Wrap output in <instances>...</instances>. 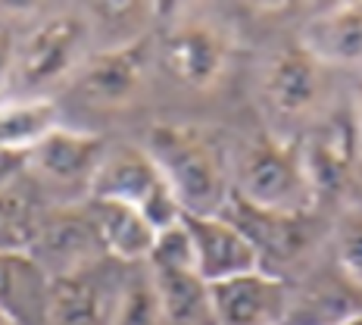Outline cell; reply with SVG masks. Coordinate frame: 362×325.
Listing matches in <instances>:
<instances>
[{
  "label": "cell",
  "mask_w": 362,
  "mask_h": 325,
  "mask_svg": "<svg viewBox=\"0 0 362 325\" xmlns=\"http://www.w3.org/2000/svg\"><path fill=\"white\" fill-rule=\"evenodd\" d=\"M144 69L147 41L134 38L85 59L75 85H78V94L94 107H125L144 85Z\"/></svg>",
  "instance_id": "9"
},
{
  "label": "cell",
  "mask_w": 362,
  "mask_h": 325,
  "mask_svg": "<svg viewBox=\"0 0 362 325\" xmlns=\"http://www.w3.org/2000/svg\"><path fill=\"white\" fill-rule=\"evenodd\" d=\"M163 59L181 85L213 88L228 66V41L222 28L203 19H185L169 28L163 41Z\"/></svg>",
  "instance_id": "8"
},
{
  "label": "cell",
  "mask_w": 362,
  "mask_h": 325,
  "mask_svg": "<svg viewBox=\"0 0 362 325\" xmlns=\"http://www.w3.org/2000/svg\"><path fill=\"white\" fill-rule=\"evenodd\" d=\"M37 225L32 222L25 200L16 198L10 188H0V251L28 253L35 244Z\"/></svg>",
  "instance_id": "19"
},
{
  "label": "cell",
  "mask_w": 362,
  "mask_h": 325,
  "mask_svg": "<svg viewBox=\"0 0 362 325\" xmlns=\"http://www.w3.org/2000/svg\"><path fill=\"white\" fill-rule=\"evenodd\" d=\"M337 260L346 278L362 288V210H353L344 219L341 238H337Z\"/></svg>",
  "instance_id": "21"
},
{
  "label": "cell",
  "mask_w": 362,
  "mask_h": 325,
  "mask_svg": "<svg viewBox=\"0 0 362 325\" xmlns=\"http://www.w3.org/2000/svg\"><path fill=\"white\" fill-rule=\"evenodd\" d=\"M144 150L156 163L185 216H222L228 207L231 178L218 144L200 125L156 122L147 132Z\"/></svg>",
  "instance_id": "1"
},
{
  "label": "cell",
  "mask_w": 362,
  "mask_h": 325,
  "mask_svg": "<svg viewBox=\"0 0 362 325\" xmlns=\"http://www.w3.org/2000/svg\"><path fill=\"white\" fill-rule=\"evenodd\" d=\"M153 294L172 322H194L209 313V288L194 269H153Z\"/></svg>",
  "instance_id": "18"
},
{
  "label": "cell",
  "mask_w": 362,
  "mask_h": 325,
  "mask_svg": "<svg viewBox=\"0 0 362 325\" xmlns=\"http://www.w3.org/2000/svg\"><path fill=\"white\" fill-rule=\"evenodd\" d=\"M288 313V288L266 269L209 288V316L216 325H284Z\"/></svg>",
  "instance_id": "7"
},
{
  "label": "cell",
  "mask_w": 362,
  "mask_h": 325,
  "mask_svg": "<svg viewBox=\"0 0 362 325\" xmlns=\"http://www.w3.org/2000/svg\"><path fill=\"white\" fill-rule=\"evenodd\" d=\"M322 66L303 47H288L272 59L266 72V97L281 116H300L319 101Z\"/></svg>",
  "instance_id": "15"
},
{
  "label": "cell",
  "mask_w": 362,
  "mask_h": 325,
  "mask_svg": "<svg viewBox=\"0 0 362 325\" xmlns=\"http://www.w3.org/2000/svg\"><path fill=\"white\" fill-rule=\"evenodd\" d=\"M100 251V241H97L94 222H90L88 210L85 213H57L47 222L37 225L35 232V244L28 256L37 263L44 260H57V275L75 272L81 266H88Z\"/></svg>",
  "instance_id": "14"
},
{
  "label": "cell",
  "mask_w": 362,
  "mask_h": 325,
  "mask_svg": "<svg viewBox=\"0 0 362 325\" xmlns=\"http://www.w3.org/2000/svg\"><path fill=\"white\" fill-rule=\"evenodd\" d=\"M13 59H16V44H13V38L6 32H0V88L10 85Z\"/></svg>",
  "instance_id": "24"
},
{
  "label": "cell",
  "mask_w": 362,
  "mask_h": 325,
  "mask_svg": "<svg viewBox=\"0 0 362 325\" xmlns=\"http://www.w3.org/2000/svg\"><path fill=\"white\" fill-rule=\"evenodd\" d=\"M300 47L319 66H362V4H341L313 16Z\"/></svg>",
  "instance_id": "11"
},
{
  "label": "cell",
  "mask_w": 362,
  "mask_h": 325,
  "mask_svg": "<svg viewBox=\"0 0 362 325\" xmlns=\"http://www.w3.org/2000/svg\"><path fill=\"white\" fill-rule=\"evenodd\" d=\"M150 269H194V251L187 238L185 222H175L169 229L156 232L153 251L147 256Z\"/></svg>",
  "instance_id": "20"
},
{
  "label": "cell",
  "mask_w": 362,
  "mask_h": 325,
  "mask_svg": "<svg viewBox=\"0 0 362 325\" xmlns=\"http://www.w3.org/2000/svg\"><path fill=\"white\" fill-rule=\"evenodd\" d=\"M59 125V110L47 97L0 101V147L28 154L44 135Z\"/></svg>",
  "instance_id": "16"
},
{
  "label": "cell",
  "mask_w": 362,
  "mask_h": 325,
  "mask_svg": "<svg viewBox=\"0 0 362 325\" xmlns=\"http://www.w3.org/2000/svg\"><path fill=\"white\" fill-rule=\"evenodd\" d=\"M0 325H22V322H19V319H16V316H13V313H6V309L0 307Z\"/></svg>",
  "instance_id": "25"
},
{
  "label": "cell",
  "mask_w": 362,
  "mask_h": 325,
  "mask_svg": "<svg viewBox=\"0 0 362 325\" xmlns=\"http://www.w3.org/2000/svg\"><path fill=\"white\" fill-rule=\"evenodd\" d=\"M47 285L44 269L28 253L0 251V307L25 325V307L37 304L47 313Z\"/></svg>",
  "instance_id": "17"
},
{
  "label": "cell",
  "mask_w": 362,
  "mask_h": 325,
  "mask_svg": "<svg viewBox=\"0 0 362 325\" xmlns=\"http://www.w3.org/2000/svg\"><path fill=\"white\" fill-rule=\"evenodd\" d=\"M103 154H107V147H103L100 135L57 125L28 150V169H37L41 176L54 181H88L94 176L97 163L103 160Z\"/></svg>",
  "instance_id": "12"
},
{
  "label": "cell",
  "mask_w": 362,
  "mask_h": 325,
  "mask_svg": "<svg viewBox=\"0 0 362 325\" xmlns=\"http://www.w3.org/2000/svg\"><path fill=\"white\" fill-rule=\"evenodd\" d=\"M88 198L128 203V207L141 210L153 222L156 232L181 222V216H185L156 163L150 160V154L144 147L132 144H119L116 150L103 154L94 176L88 178Z\"/></svg>",
  "instance_id": "3"
},
{
  "label": "cell",
  "mask_w": 362,
  "mask_h": 325,
  "mask_svg": "<svg viewBox=\"0 0 362 325\" xmlns=\"http://www.w3.org/2000/svg\"><path fill=\"white\" fill-rule=\"evenodd\" d=\"M28 169V154L22 150H4L0 147V188H10L19 172Z\"/></svg>",
  "instance_id": "23"
},
{
  "label": "cell",
  "mask_w": 362,
  "mask_h": 325,
  "mask_svg": "<svg viewBox=\"0 0 362 325\" xmlns=\"http://www.w3.org/2000/svg\"><path fill=\"white\" fill-rule=\"evenodd\" d=\"M116 294L97 278L94 266H81L66 275H54L47 285L50 325H112L119 309Z\"/></svg>",
  "instance_id": "10"
},
{
  "label": "cell",
  "mask_w": 362,
  "mask_h": 325,
  "mask_svg": "<svg viewBox=\"0 0 362 325\" xmlns=\"http://www.w3.org/2000/svg\"><path fill=\"white\" fill-rule=\"evenodd\" d=\"M191 238L194 272L206 288L262 269L256 244L228 216H181Z\"/></svg>",
  "instance_id": "5"
},
{
  "label": "cell",
  "mask_w": 362,
  "mask_h": 325,
  "mask_svg": "<svg viewBox=\"0 0 362 325\" xmlns=\"http://www.w3.org/2000/svg\"><path fill=\"white\" fill-rule=\"evenodd\" d=\"M88 216L94 222L100 251L119 263L147 260L153 251L156 229L141 210L116 200H88Z\"/></svg>",
  "instance_id": "13"
},
{
  "label": "cell",
  "mask_w": 362,
  "mask_h": 325,
  "mask_svg": "<svg viewBox=\"0 0 362 325\" xmlns=\"http://www.w3.org/2000/svg\"><path fill=\"white\" fill-rule=\"evenodd\" d=\"M156 313H163V309H160V300H156V294H153V285H150L147 291L132 288L128 294H122V300H119L116 322L112 325H153Z\"/></svg>",
  "instance_id": "22"
},
{
  "label": "cell",
  "mask_w": 362,
  "mask_h": 325,
  "mask_svg": "<svg viewBox=\"0 0 362 325\" xmlns=\"http://www.w3.org/2000/svg\"><path fill=\"white\" fill-rule=\"evenodd\" d=\"M356 110H359V125H362V101L356 103Z\"/></svg>",
  "instance_id": "27"
},
{
  "label": "cell",
  "mask_w": 362,
  "mask_h": 325,
  "mask_svg": "<svg viewBox=\"0 0 362 325\" xmlns=\"http://www.w3.org/2000/svg\"><path fill=\"white\" fill-rule=\"evenodd\" d=\"M90 25L81 13H57L28 32L16 47L10 85L19 91H37L50 81L69 75L85 59Z\"/></svg>",
  "instance_id": "4"
},
{
  "label": "cell",
  "mask_w": 362,
  "mask_h": 325,
  "mask_svg": "<svg viewBox=\"0 0 362 325\" xmlns=\"http://www.w3.org/2000/svg\"><path fill=\"white\" fill-rule=\"evenodd\" d=\"M337 325H362V313H353V316H346L344 322H337Z\"/></svg>",
  "instance_id": "26"
},
{
  "label": "cell",
  "mask_w": 362,
  "mask_h": 325,
  "mask_svg": "<svg viewBox=\"0 0 362 325\" xmlns=\"http://www.w3.org/2000/svg\"><path fill=\"white\" fill-rule=\"evenodd\" d=\"M235 198L262 213L293 219H300L319 200L300 144L275 135H262L244 150L235 178Z\"/></svg>",
  "instance_id": "2"
},
{
  "label": "cell",
  "mask_w": 362,
  "mask_h": 325,
  "mask_svg": "<svg viewBox=\"0 0 362 325\" xmlns=\"http://www.w3.org/2000/svg\"><path fill=\"white\" fill-rule=\"evenodd\" d=\"M359 150H362V125L356 107L344 113H331L309 132V138L300 144V154H303V166L315 188V198L337 194L350 181V172L359 160Z\"/></svg>",
  "instance_id": "6"
}]
</instances>
